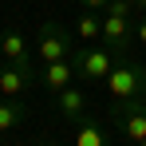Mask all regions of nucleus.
I'll return each instance as SVG.
<instances>
[{
    "instance_id": "7",
    "label": "nucleus",
    "mask_w": 146,
    "mask_h": 146,
    "mask_svg": "<svg viewBox=\"0 0 146 146\" xmlns=\"http://www.w3.org/2000/svg\"><path fill=\"white\" fill-rule=\"evenodd\" d=\"M0 55H4V63H36V44H28L24 32L20 28H8V32H0Z\"/></svg>"
},
{
    "instance_id": "6",
    "label": "nucleus",
    "mask_w": 146,
    "mask_h": 146,
    "mask_svg": "<svg viewBox=\"0 0 146 146\" xmlns=\"http://www.w3.org/2000/svg\"><path fill=\"white\" fill-rule=\"evenodd\" d=\"M75 83V59H51V63H40V87L48 95H59L63 87Z\"/></svg>"
},
{
    "instance_id": "18",
    "label": "nucleus",
    "mask_w": 146,
    "mask_h": 146,
    "mask_svg": "<svg viewBox=\"0 0 146 146\" xmlns=\"http://www.w3.org/2000/svg\"><path fill=\"white\" fill-rule=\"evenodd\" d=\"M142 107H146V95H142Z\"/></svg>"
},
{
    "instance_id": "11",
    "label": "nucleus",
    "mask_w": 146,
    "mask_h": 146,
    "mask_svg": "<svg viewBox=\"0 0 146 146\" xmlns=\"http://www.w3.org/2000/svg\"><path fill=\"white\" fill-rule=\"evenodd\" d=\"M75 40L79 44H99L103 40V12H79V20H75Z\"/></svg>"
},
{
    "instance_id": "13",
    "label": "nucleus",
    "mask_w": 146,
    "mask_h": 146,
    "mask_svg": "<svg viewBox=\"0 0 146 146\" xmlns=\"http://www.w3.org/2000/svg\"><path fill=\"white\" fill-rule=\"evenodd\" d=\"M79 8H87V12H107V4L111 0H75Z\"/></svg>"
},
{
    "instance_id": "8",
    "label": "nucleus",
    "mask_w": 146,
    "mask_h": 146,
    "mask_svg": "<svg viewBox=\"0 0 146 146\" xmlns=\"http://www.w3.org/2000/svg\"><path fill=\"white\" fill-rule=\"evenodd\" d=\"M51 99H55V115H59L63 122H79L83 115H87V91H79L75 83L63 87L59 95H51Z\"/></svg>"
},
{
    "instance_id": "4",
    "label": "nucleus",
    "mask_w": 146,
    "mask_h": 146,
    "mask_svg": "<svg viewBox=\"0 0 146 146\" xmlns=\"http://www.w3.org/2000/svg\"><path fill=\"white\" fill-rule=\"evenodd\" d=\"M134 24H138L134 16L103 12V40L99 44H107L115 55H130V48H134Z\"/></svg>"
},
{
    "instance_id": "17",
    "label": "nucleus",
    "mask_w": 146,
    "mask_h": 146,
    "mask_svg": "<svg viewBox=\"0 0 146 146\" xmlns=\"http://www.w3.org/2000/svg\"><path fill=\"white\" fill-rule=\"evenodd\" d=\"M0 67H4V55H0Z\"/></svg>"
},
{
    "instance_id": "14",
    "label": "nucleus",
    "mask_w": 146,
    "mask_h": 146,
    "mask_svg": "<svg viewBox=\"0 0 146 146\" xmlns=\"http://www.w3.org/2000/svg\"><path fill=\"white\" fill-rule=\"evenodd\" d=\"M134 44H138V48H146V12H142V20L134 24Z\"/></svg>"
},
{
    "instance_id": "9",
    "label": "nucleus",
    "mask_w": 146,
    "mask_h": 146,
    "mask_svg": "<svg viewBox=\"0 0 146 146\" xmlns=\"http://www.w3.org/2000/svg\"><path fill=\"white\" fill-rule=\"evenodd\" d=\"M111 122L119 126V134L130 138V142H142V138H146V107H130V111L115 115Z\"/></svg>"
},
{
    "instance_id": "1",
    "label": "nucleus",
    "mask_w": 146,
    "mask_h": 146,
    "mask_svg": "<svg viewBox=\"0 0 146 146\" xmlns=\"http://www.w3.org/2000/svg\"><path fill=\"white\" fill-rule=\"evenodd\" d=\"M107 95H111V119L130 111V107H142L146 95V63L130 59V55H119L115 71L107 75Z\"/></svg>"
},
{
    "instance_id": "2",
    "label": "nucleus",
    "mask_w": 146,
    "mask_h": 146,
    "mask_svg": "<svg viewBox=\"0 0 146 146\" xmlns=\"http://www.w3.org/2000/svg\"><path fill=\"white\" fill-rule=\"evenodd\" d=\"M71 59H75V79H83V83H107V75L119 63V55L107 44H75Z\"/></svg>"
},
{
    "instance_id": "10",
    "label": "nucleus",
    "mask_w": 146,
    "mask_h": 146,
    "mask_svg": "<svg viewBox=\"0 0 146 146\" xmlns=\"http://www.w3.org/2000/svg\"><path fill=\"white\" fill-rule=\"evenodd\" d=\"M75 146H111L107 142V122L95 115H83L75 122Z\"/></svg>"
},
{
    "instance_id": "16",
    "label": "nucleus",
    "mask_w": 146,
    "mask_h": 146,
    "mask_svg": "<svg viewBox=\"0 0 146 146\" xmlns=\"http://www.w3.org/2000/svg\"><path fill=\"white\" fill-rule=\"evenodd\" d=\"M28 146H51V142H28Z\"/></svg>"
},
{
    "instance_id": "15",
    "label": "nucleus",
    "mask_w": 146,
    "mask_h": 146,
    "mask_svg": "<svg viewBox=\"0 0 146 146\" xmlns=\"http://www.w3.org/2000/svg\"><path fill=\"white\" fill-rule=\"evenodd\" d=\"M134 8H138V12H146V0H134Z\"/></svg>"
},
{
    "instance_id": "12",
    "label": "nucleus",
    "mask_w": 146,
    "mask_h": 146,
    "mask_svg": "<svg viewBox=\"0 0 146 146\" xmlns=\"http://www.w3.org/2000/svg\"><path fill=\"white\" fill-rule=\"evenodd\" d=\"M24 115H28L24 99H0V134H12L24 122Z\"/></svg>"
},
{
    "instance_id": "5",
    "label": "nucleus",
    "mask_w": 146,
    "mask_h": 146,
    "mask_svg": "<svg viewBox=\"0 0 146 146\" xmlns=\"http://www.w3.org/2000/svg\"><path fill=\"white\" fill-rule=\"evenodd\" d=\"M40 83V67L36 63H4L0 67V99H24L32 87Z\"/></svg>"
},
{
    "instance_id": "3",
    "label": "nucleus",
    "mask_w": 146,
    "mask_h": 146,
    "mask_svg": "<svg viewBox=\"0 0 146 146\" xmlns=\"http://www.w3.org/2000/svg\"><path fill=\"white\" fill-rule=\"evenodd\" d=\"M75 32H67L55 20H44L40 32H36V59L40 63H51V59H71L75 55Z\"/></svg>"
}]
</instances>
